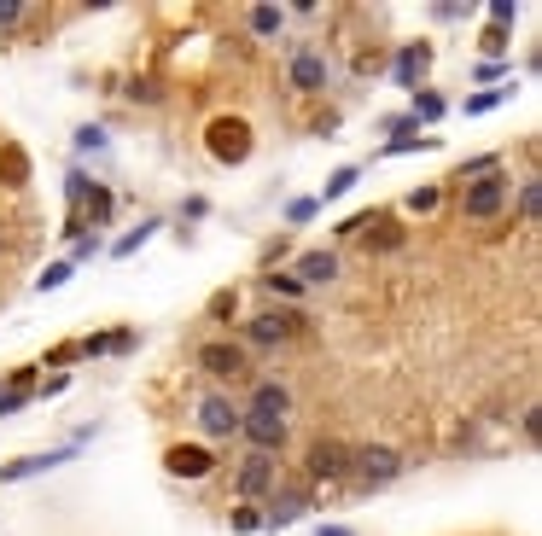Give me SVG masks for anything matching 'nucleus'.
<instances>
[{
  "label": "nucleus",
  "instance_id": "obj_16",
  "mask_svg": "<svg viewBox=\"0 0 542 536\" xmlns=\"http://www.w3.org/2000/svg\"><path fill=\"white\" fill-rule=\"evenodd\" d=\"M70 455H76V443H59V449H35V455H18V461H6V467H0V484H18V478H35V472H53V467H65Z\"/></svg>",
  "mask_w": 542,
  "mask_h": 536
},
{
  "label": "nucleus",
  "instance_id": "obj_51",
  "mask_svg": "<svg viewBox=\"0 0 542 536\" xmlns=\"http://www.w3.org/2000/svg\"><path fill=\"white\" fill-rule=\"evenodd\" d=\"M315 536H356V531H350V525H321Z\"/></svg>",
  "mask_w": 542,
  "mask_h": 536
},
{
  "label": "nucleus",
  "instance_id": "obj_1",
  "mask_svg": "<svg viewBox=\"0 0 542 536\" xmlns=\"http://www.w3.org/2000/svg\"><path fill=\"white\" fill-rule=\"evenodd\" d=\"M309 333V315H298L292 303H280V309H257L251 321H239V344L245 350H286L292 338H304Z\"/></svg>",
  "mask_w": 542,
  "mask_h": 536
},
{
  "label": "nucleus",
  "instance_id": "obj_3",
  "mask_svg": "<svg viewBox=\"0 0 542 536\" xmlns=\"http://www.w3.org/2000/svg\"><path fill=\"white\" fill-rule=\"evenodd\" d=\"M204 152L216 158L222 169H239L251 152H257V140H251V123L234 117V111H222V117H210L204 123Z\"/></svg>",
  "mask_w": 542,
  "mask_h": 536
},
{
  "label": "nucleus",
  "instance_id": "obj_2",
  "mask_svg": "<svg viewBox=\"0 0 542 536\" xmlns=\"http://www.w3.org/2000/svg\"><path fill=\"white\" fill-rule=\"evenodd\" d=\"M513 199V175L508 169H490V175H478L467 187H455V210H461V222H496Z\"/></svg>",
  "mask_w": 542,
  "mask_h": 536
},
{
  "label": "nucleus",
  "instance_id": "obj_48",
  "mask_svg": "<svg viewBox=\"0 0 542 536\" xmlns=\"http://www.w3.org/2000/svg\"><path fill=\"white\" fill-rule=\"evenodd\" d=\"M6 391H35V368H12L6 373Z\"/></svg>",
  "mask_w": 542,
  "mask_h": 536
},
{
  "label": "nucleus",
  "instance_id": "obj_15",
  "mask_svg": "<svg viewBox=\"0 0 542 536\" xmlns=\"http://www.w3.org/2000/svg\"><path fill=\"white\" fill-rule=\"evenodd\" d=\"M426 70H432V41H403L397 47V65H391V76H397V88H426Z\"/></svg>",
  "mask_w": 542,
  "mask_h": 536
},
{
  "label": "nucleus",
  "instance_id": "obj_40",
  "mask_svg": "<svg viewBox=\"0 0 542 536\" xmlns=\"http://www.w3.org/2000/svg\"><path fill=\"white\" fill-rule=\"evenodd\" d=\"M76 350L94 362V356H111V333H88V338H76Z\"/></svg>",
  "mask_w": 542,
  "mask_h": 536
},
{
  "label": "nucleus",
  "instance_id": "obj_45",
  "mask_svg": "<svg viewBox=\"0 0 542 536\" xmlns=\"http://www.w3.org/2000/svg\"><path fill=\"white\" fill-rule=\"evenodd\" d=\"M286 251H292V234L269 239V245H263V268H274V263H280V257H286Z\"/></svg>",
  "mask_w": 542,
  "mask_h": 536
},
{
  "label": "nucleus",
  "instance_id": "obj_27",
  "mask_svg": "<svg viewBox=\"0 0 542 536\" xmlns=\"http://www.w3.org/2000/svg\"><path fill=\"white\" fill-rule=\"evenodd\" d=\"M438 146V134H397V140H385L379 146V158H403V152H432Z\"/></svg>",
  "mask_w": 542,
  "mask_h": 536
},
{
  "label": "nucleus",
  "instance_id": "obj_39",
  "mask_svg": "<svg viewBox=\"0 0 542 536\" xmlns=\"http://www.w3.org/2000/svg\"><path fill=\"white\" fill-rule=\"evenodd\" d=\"M76 152H105V129H100V123H82V129H76Z\"/></svg>",
  "mask_w": 542,
  "mask_h": 536
},
{
  "label": "nucleus",
  "instance_id": "obj_35",
  "mask_svg": "<svg viewBox=\"0 0 542 536\" xmlns=\"http://www.w3.org/2000/svg\"><path fill=\"white\" fill-rule=\"evenodd\" d=\"M228 525H234V536L263 531V507H234V513H228Z\"/></svg>",
  "mask_w": 542,
  "mask_h": 536
},
{
  "label": "nucleus",
  "instance_id": "obj_14",
  "mask_svg": "<svg viewBox=\"0 0 542 536\" xmlns=\"http://www.w3.org/2000/svg\"><path fill=\"white\" fill-rule=\"evenodd\" d=\"M292 280L298 286H333L339 280V251L333 245H315V251H298V263H292Z\"/></svg>",
  "mask_w": 542,
  "mask_h": 536
},
{
  "label": "nucleus",
  "instance_id": "obj_50",
  "mask_svg": "<svg viewBox=\"0 0 542 536\" xmlns=\"http://www.w3.org/2000/svg\"><path fill=\"white\" fill-rule=\"evenodd\" d=\"M432 18H438V24H455V18H467V6H432Z\"/></svg>",
  "mask_w": 542,
  "mask_h": 536
},
{
  "label": "nucleus",
  "instance_id": "obj_21",
  "mask_svg": "<svg viewBox=\"0 0 542 536\" xmlns=\"http://www.w3.org/2000/svg\"><path fill=\"white\" fill-rule=\"evenodd\" d=\"M204 321H210V327H234V321H239V286L210 292V303H204Z\"/></svg>",
  "mask_w": 542,
  "mask_h": 536
},
{
  "label": "nucleus",
  "instance_id": "obj_13",
  "mask_svg": "<svg viewBox=\"0 0 542 536\" xmlns=\"http://www.w3.org/2000/svg\"><path fill=\"white\" fill-rule=\"evenodd\" d=\"M239 414H263V420H292V385L286 379H257L251 385V402Z\"/></svg>",
  "mask_w": 542,
  "mask_h": 536
},
{
  "label": "nucleus",
  "instance_id": "obj_33",
  "mask_svg": "<svg viewBox=\"0 0 542 536\" xmlns=\"http://www.w3.org/2000/svg\"><path fill=\"white\" fill-rule=\"evenodd\" d=\"M321 216V204L315 199H286V228H309Z\"/></svg>",
  "mask_w": 542,
  "mask_h": 536
},
{
  "label": "nucleus",
  "instance_id": "obj_43",
  "mask_svg": "<svg viewBox=\"0 0 542 536\" xmlns=\"http://www.w3.org/2000/svg\"><path fill=\"white\" fill-rule=\"evenodd\" d=\"M473 82H484V88H490V82H513V70L496 59V65H478V70H473Z\"/></svg>",
  "mask_w": 542,
  "mask_h": 536
},
{
  "label": "nucleus",
  "instance_id": "obj_6",
  "mask_svg": "<svg viewBox=\"0 0 542 536\" xmlns=\"http://www.w3.org/2000/svg\"><path fill=\"white\" fill-rule=\"evenodd\" d=\"M193 362L210 379H251V350L239 338H204L199 350H193Z\"/></svg>",
  "mask_w": 542,
  "mask_h": 536
},
{
  "label": "nucleus",
  "instance_id": "obj_8",
  "mask_svg": "<svg viewBox=\"0 0 542 536\" xmlns=\"http://www.w3.org/2000/svg\"><path fill=\"white\" fill-rule=\"evenodd\" d=\"M274 484H280V461H274V455H251V449H245V461L234 467V496L245 507H251V502H269Z\"/></svg>",
  "mask_w": 542,
  "mask_h": 536
},
{
  "label": "nucleus",
  "instance_id": "obj_23",
  "mask_svg": "<svg viewBox=\"0 0 542 536\" xmlns=\"http://www.w3.org/2000/svg\"><path fill=\"white\" fill-rule=\"evenodd\" d=\"M158 228H164V216H140V228H129V234L117 239V245H111V257H135L140 245L158 234Z\"/></svg>",
  "mask_w": 542,
  "mask_h": 536
},
{
  "label": "nucleus",
  "instance_id": "obj_41",
  "mask_svg": "<svg viewBox=\"0 0 542 536\" xmlns=\"http://www.w3.org/2000/svg\"><path fill=\"white\" fill-rule=\"evenodd\" d=\"M368 222H373V210H356V216H344L333 234H339V239H362V228H368Z\"/></svg>",
  "mask_w": 542,
  "mask_h": 536
},
{
  "label": "nucleus",
  "instance_id": "obj_46",
  "mask_svg": "<svg viewBox=\"0 0 542 536\" xmlns=\"http://www.w3.org/2000/svg\"><path fill=\"white\" fill-rule=\"evenodd\" d=\"M65 385H70V373H53V379H41V385H35V402L59 397V391H65Z\"/></svg>",
  "mask_w": 542,
  "mask_h": 536
},
{
  "label": "nucleus",
  "instance_id": "obj_31",
  "mask_svg": "<svg viewBox=\"0 0 542 536\" xmlns=\"http://www.w3.org/2000/svg\"><path fill=\"white\" fill-rule=\"evenodd\" d=\"M263 292H269V298H280V303H298V298H304V286H298L292 274H263Z\"/></svg>",
  "mask_w": 542,
  "mask_h": 536
},
{
  "label": "nucleus",
  "instance_id": "obj_4",
  "mask_svg": "<svg viewBox=\"0 0 542 536\" xmlns=\"http://www.w3.org/2000/svg\"><path fill=\"white\" fill-rule=\"evenodd\" d=\"M408 472L403 449H391V443H362V449H350V484L356 490H385V484H397Z\"/></svg>",
  "mask_w": 542,
  "mask_h": 536
},
{
  "label": "nucleus",
  "instance_id": "obj_20",
  "mask_svg": "<svg viewBox=\"0 0 542 536\" xmlns=\"http://www.w3.org/2000/svg\"><path fill=\"white\" fill-rule=\"evenodd\" d=\"M111 210H117L111 187H100V181H94V187H88V199H82V216H76V222H82V234H88V228L100 234L105 222H111Z\"/></svg>",
  "mask_w": 542,
  "mask_h": 536
},
{
  "label": "nucleus",
  "instance_id": "obj_32",
  "mask_svg": "<svg viewBox=\"0 0 542 536\" xmlns=\"http://www.w3.org/2000/svg\"><path fill=\"white\" fill-rule=\"evenodd\" d=\"M438 204H443V187H438V181H426V187H414V193H408V210H414V216H432Z\"/></svg>",
  "mask_w": 542,
  "mask_h": 536
},
{
  "label": "nucleus",
  "instance_id": "obj_10",
  "mask_svg": "<svg viewBox=\"0 0 542 536\" xmlns=\"http://www.w3.org/2000/svg\"><path fill=\"white\" fill-rule=\"evenodd\" d=\"M239 420H245V414L234 408V397H228V391H204V397H199V432L204 437L234 443V437H239Z\"/></svg>",
  "mask_w": 542,
  "mask_h": 536
},
{
  "label": "nucleus",
  "instance_id": "obj_5",
  "mask_svg": "<svg viewBox=\"0 0 542 536\" xmlns=\"http://www.w3.org/2000/svg\"><path fill=\"white\" fill-rule=\"evenodd\" d=\"M327 76H333L327 53H321L315 41H292V53H286V82H292V88H298L304 100L327 94Z\"/></svg>",
  "mask_w": 542,
  "mask_h": 536
},
{
  "label": "nucleus",
  "instance_id": "obj_9",
  "mask_svg": "<svg viewBox=\"0 0 542 536\" xmlns=\"http://www.w3.org/2000/svg\"><path fill=\"white\" fill-rule=\"evenodd\" d=\"M309 507H315V496H309V478H298V484H274L269 496V513H263V531H286V525H298Z\"/></svg>",
  "mask_w": 542,
  "mask_h": 536
},
{
  "label": "nucleus",
  "instance_id": "obj_37",
  "mask_svg": "<svg viewBox=\"0 0 542 536\" xmlns=\"http://www.w3.org/2000/svg\"><path fill=\"white\" fill-rule=\"evenodd\" d=\"M70 362H82V350H76V338H65V344H53V350L41 356V368H70Z\"/></svg>",
  "mask_w": 542,
  "mask_h": 536
},
{
  "label": "nucleus",
  "instance_id": "obj_24",
  "mask_svg": "<svg viewBox=\"0 0 542 536\" xmlns=\"http://www.w3.org/2000/svg\"><path fill=\"white\" fill-rule=\"evenodd\" d=\"M508 47H513V30H502V24H484V30H478V53H484V65H496Z\"/></svg>",
  "mask_w": 542,
  "mask_h": 536
},
{
  "label": "nucleus",
  "instance_id": "obj_29",
  "mask_svg": "<svg viewBox=\"0 0 542 536\" xmlns=\"http://www.w3.org/2000/svg\"><path fill=\"white\" fill-rule=\"evenodd\" d=\"M123 94H129L135 105H164V82H158V76H135Z\"/></svg>",
  "mask_w": 542,
  "mask_h": 536
},
{
  "label": "nucleus",
  "instance_id": "obj_26",
  "mask_svg": "<svg viewBox=\"0 0 542 536\" xmlns=\"http://www.w3.org/2000/svg\"><path fill=\"white\" fill-rule=\"evenodd\" d=\"M537 216H542V181L537 175H525V181H519V222L537 228Z\"/></svg>",
  "mask_w": 542,
  "mask_h": 536
},
{
  "label": "nucleus",
  "instance_id": "obj_38",
  "mask_svg": "<svg viewBox=\"0 0 542 536\" xmlns=\"http://www.w3.org/2000/svg\"><path fill=\"white\" fill-rule=\"evenodd\" d=\"M24 18H30V6H24V0H0V35H6V30H18Z\"/></svg>",
  "mask_w": 542,
  "mask_h": 536
},
{
  "label": "nucleus",
  "instance_id": "obj_25",
  "mask_svg": "<svg viewBox=\"0 0 542 536\" xmlns=\"http://www.w3.org/2000/svg\"><path fill=\"white\" fill-rule=\"evenodd\" d=\"M443 111H449V105H443V94H432V88H414V105H408V117H414L420 129H426V123H438Z\"/></svg>",
  "mask_w": 542,
  "mask_h": 536
},
{
  "label": "nucleus",
  "instance_id": "obj_19",
  "mask_svg": "<svg viewBox=\"0 0 542 536\" xmlns=\"http://www.w3.org/2000/svg\"><path fill=\"white\" fill-rule=\"evenodd\" d=\"M245 30H251V41H280L286 35V6H274V0L245 6Z\"/></svg>",
  "mask_w": 542,
  "mask_h": 536
},
{
  "label": "nucleus",
  "instance_id": "obj_18",
  "mask_svg": "<svg viewBox=\"0 0 542 536\" xmlns=\"http://www.w3.org/2000/svg\"><path fill=\"white\" fill-rule=\"evenodd\" d=\"M0 187L6 193H24L30 187V152L18 140H0Z\"/></svg>",
  "mask_w": 542,
  "mask_h": 536
},
{
  "label": "nucleus",
  "instance_id": "obj_36",
  "mask_svg": "<svg viewBox=\"0 0 542 536\" xmlns=\"http://www.w3.org/2000/svg\"><path fill=\"white\" fill-rule=\"evenodd\" d=\"M484 12H490V24H502V30H513V24H519V12H525V6H519V0H490V6H484Z\"/></svg>",
  "mask_w": 542,
  "mask_h": 536
},
{
  "label": "nucleus",
  "instance_id": "obj_30",
  "mask_svg": "<svg viewBox=\"0 0 542 536\" xmlns=\"http://www.w3.org/2000/svg\"><path fill=\"white\" fill-rule=\"evenodd\" d=\"M490 169H502V152H484V158H467V164L455 169V187H467L478 175H490Z\"/></svg>",
  "mask_w": 542,
  "mask_h": 536
},
{
  "label": "nucleus",
  "instance_id": "obj_28",
  "mask_svg": "<svg viewBox=\"0 0 542 536\" xmlns=\"http://www.w3.org/2000/svg\"><path fill=\"white\" fill-rule=\"evenodd\" d=\"M356 181H362V169H356V164L333 169V175H327V187H321V199H315V204H327V199H344V193H350Z\"/></svg>",
  "mask_w": 542,
  "mask_h": 536
},
{
  "label": "nucleus",
  "instance_id": "obj_52",
  "mask_svg": "<svg viewBox=\"0 0 542 536\" xmlns=\"http://www.w3.org/2000/svg\"><path fill=\"white\" fill-rule=\"evenodd\" d=\"M0 251H6V234H0Z\"/></svg>",
  "mask_w": 542,
  "mask_h": 536
},
{
  "label": "nucleus",
  "instance_id": "obj_17",
  "mask_svg": "<svg viewBox=\"0 0 542 536\" xmlns=\"http://www.w3.org/2000/svg\"><path fill=\"white\" fill-rule=\"evenodd\" d=\"M362 245H368V257H391V251L408 245V228L391 216V210H373V222L362 228Z\"/></svg>",
  "mask_w": 542,
  "mask_h": 536
},
{
  "label": "nucleus",
  "instance_id": "obj_11",
  "mask_svg": "<svg viewBox=\"0 0 542 536\" xmlns=\"http://www.w3.org/2000/svg\"><path fill=\"white\" fill-rule=\"evenodd\" d=\"M239 437H245V449L251 455H286V443H292V420H263V414H245L239 420Z\"/></svg>",
  "mask_w": 542,
  "mask_h": 536
},
{
  "label": "nucleus",
  "instance_id": "obj_7",
  "mask_svg": "<svg viewBox=\"0 0 542 536\" xmlns=\"http://www.w3.org/2000/svg\"><path fill=\"white\" fill-rule=\"evenodd\" d=\"M304 478L309 484H350V443L344 437H315L304 449Z\"/></svg>",
  "mask_w": 542,
  "mask_h": 536
},
{
  "label": "nucleus",
  "instance_id": "obj_34",
  "mask_svg": "<svg viewBox=\"0 0 542 536\" xmlns=\"http://www.w3.org/2000/svg\"><path fill=\"white\" fill-rule=\"evenodd\" d=\"M70 274H76V268H70V257H65V263H47V274H35V292H59Z\"/></svg>",
  "mask_w": 542,
  "mask_h": 536
},
{
  "label": "nucleus",
  "instance_id": "obj_44",
  "mask_svg": "<svg viewBox=\"0 0 542 536\" xmlns=\"http://www.w3.org/2000/svg\"><path fill=\"white\" fill-rule=\"evenodd\" d=\"M94 257H100V234H82V239H76V257H70V268H76V263H94Z\"/></svg>",
  "mask_w": 542,
  "mask_h": 536
},
{
  "label": "nucleus",
  "instance_id": "obj_47",
  "mask_svg": "<svg viewBox=\"0 0 542 536\" xmlns=\"http://www.w3.org/2000/svg\"><path fill=\"white\" fill-rule=\"evenodd\" d=\"M135 344H140V338H135V327H117V333H111V356H129Z\"/></svg>",
  "mask_w": 542,
  "mask_h": 536
},
{
  "label": "nucleus",
  "instance_id": "obj_49",
  "mask_svg": "<svg viewBox=\"0 0 542 536\" xmlns=\"http://www.w3.org/2000/svg\"><path fill=\"white\" fill-rule=\"evenodd\" d=\"M181 216H187V222H199V216H210V199H199V193H193V199L181 204Z\"/></svg>",
  "mask_w": 542,
  "mask_h": 536
},
{
  "label": "nucleus",
  "instance_id": "obj_22",
  "mask_svg": "<svg viewBox=\"0 0 542 536\" xmlns=\"http://www.w3.org/2000/svg\"><path fill=\"white\" fill-rule=\"evenodd\" d=\"M513 94H519V82H502V88H484V94H467V117H484V111H496V105H508Z\"/></svg>",
  "mask_w": 542,
  "mask_h": 536
},
{
  "label": "nucleus",
  "instance_id": "obj_42",
  "mask_svg": "<svg viewBox=\"0 0 542 536\" xmlns=\"http://www.w3.org/2000/svg\"><path fill=\"white\" fill-rule=\"evenodd\" d=\"M379 70H385V53H379V47H362V53H356V76H379Z\"/></svg>",
  "mask_w": 542,
  "mask_h": 536
},
{
  "label": "nucleus",
  "instance_id": "obj_12",
  "mask_svg": "<svg viewBox=\"0 0 542 536\" xmlns=\"http://www.w3.org/2000/svg\"><path fill=\"white\" fill-rule=\"evenodd\" d=\"M216 467H222V461H216L210 443H170V449H164V472H170V478H193V484H199V478H210Z\"/></svg>",
  "mask_w": 542,
  "mask_h": 536
}]
</instances>
